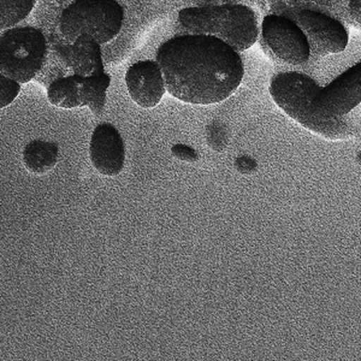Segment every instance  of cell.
<instances>
[{
    "instance_id": "obj_1",
    "label": "cell",
    "mask_w": 361,
    "mask_h": 361,
    "mask_svg": "<svg viewBox=\"0 0 361 361\" xmlns=\"http://www.w3.org/2000/svg\"><path fill=\"white\" fill-rule=\"evenodd\" d=\"M156 61L173 98L193 105L221 103L234 94L245 76L238 49L211 35L188 33L163 42Z\"/></svg>"
},
{
    "instance_id": "obj_2",
    "label": "cell",
    "mask_w": 361,
    "mask_h": 361,
    "mask_svg": "<svg viewBox=\"0 0 361 361\" xmlns=\"http://www.w3.org/2000/svg\"><path fill=\"white\" fill-rule=\"evenodd\" d=\"M319 88L308 75L282 71L272 76L269 90L276 105L310 132L334 141L349 139L353 132L345 121L322 115L314 106L313 98Z\"/></svg>"
},
{
    "instance_id": "obj_3",
    "label": "cell",
    "mask_w": 361,
    "mask_h": 361,
    "mask_svg": "<svg viewBox=\"0 0 361 361\" xmlns=\"http://www.w3.org/2000/svg\"><path fill=\"white\" fill-rule=\"evenodd\" d=\"M178 21L188 33L218 37L238 52L250 49L258 40V18L246 5L185 8L178 13Z\"/></svg>"
},
{
    "instance_id": "obj_4",
    "label": "cell",
    "mask_w": 361,
    "mask_h": 361,
    "mask_svg": "<svg viewBox=\"0 0 361 361\" xmlns=\"http://www.w3.org/2000/svg\"><path fill=\"white\" fill-rule=\"evenodd\" d=\"M124 10L117 0H75L63 10L59 29L70 42L87 34L104 45L118 35Z\"/></svg>"
},
{
    "instance_id": "obj_5",
    "label": "cell",
    "mask_w": 361,
    "mask_h": 361,
    "mask_svg": "<svg viewBox=\"0 0 361 361\" xmlns=\"http://www.w3.org/2000/svg\"><path fill=\"white\" fill-rule=\"evenodd\" d=\"M46 37L34 27H13L0 35V74L20 83L32 81L45 63Z\"/></svg>"
},
{
    "instance_id": "obj_6",
    "label": "cell",
    "mask_w": 361,
    "mask_h": 361,
    "mask_svg": "<svg viewBox=\"0 0 361 361\" xmlns=\"http://www.w3.org/2000/svg\"><path fill=\"white\" fill-rule=\"evenodd\" d=\"M262 42L277 61L289 66H304L311 57V42L304 29L293 17L282 15L264 17Z\"/></svg>"
},
{
    "instance_id": "obj_7",
    "label": "cell",
    "mask_w": 361,
    "mask_h": 361,
    "mask_svg": "<svg viewBox=\"0 0 361 361\" xmlns=\"http://www.w3.org/2000/svg\"><path fill=\"white\" fill-rule=\"evenodd\" d=\"M361 103V62L320 87L313 104L322 115L342 118Z\"/></svg>"
},
{
    "instance_id": "obj_8",
    "label": "cell",
    "mask_w": 361,
    "mask_h": 361,
    "mask_svg": "<svg viewBox=\"0 0 361 361\" xmlns=\"http://www.w3.org/2000/svg\"><path fill=\"white\" fill-rule=\"evenodd\" d=\"M304 29L311 46L320 56L341 54L348 45L349 34L342 22L314 10H301L293 17Z\"/></svg>"
},
{
    "instance_id": "obj_9",
    "label": "cell",
    "mask_w": 361,
    "mask_h": 361,
    "mask_svg": "<svg viewBox=\"0 0 361 361\" xmlns=\"http://www.w3.org/2000/svg\"><path fill=\"white\" fill-rule=\"evenodd\" d=\"M128 93L142 109H152L161 102L166 90L164 74L157 61H140L126 73Z\"/></svg>"
},
{
    "instance_id": "obj_10",
    "label": "cell",
    "mask_w": 361,
    "mask_h": 361,
    "mask_svg": "<svg viewBox=\"0 0 361 361\" xmlns=\"http://www.w3.org/2000/svg\"><path fill=\"white\" fill-rule=\"evenodd\" d=\"M90 157L97 171L105 176H117L126 160L123 137L118 129L110 123L97 126L90 137Z\"/></svg>"
},
{
    "instance_id": "obj_11",
    "label": "cell",
    "mask_w": 361,
    "mask_h": 361,
    "mask_svg": "<svg viewBox=\"0 0 361 361\" xmlns=\"http://www.w3.org/2000/svg\"><path fill=\"white\" fill-rule=\"evenodd\" d=\"M97 40L82 34L71 42L68 51V63L75 75L80 76H94L105 73L103 54Z\"/></svg>"
},
{
    "instance_id": "obj_12",
    "label": "cell",
    "mask_w": 361,
    "mask_h": 361,
    "mask_svg": "<svg viewBox=\"0 0 361 361\" xmlns=\"http://www.w3.org/2000/svg\"><path fill=\"white\" fill-rule=\"evenodd\" d=\"M58 145L42 140H33L23 149V164L29 173L42 175L49 173L58 161Z\"/></svg>"
},
{
    "instance_id": "obj_13",
    "label": "cell",
    "mask_w": 361,
    "mask_h": 361,
    "mask_svg": "<svg viewBox=\"0 0 361 361\" xmlns=\"http://www.w3.org/2000/svg\"><path fill=\"white\" fill-rule=\"evenodd\" d=\"M47 99L52 105L61 109L82 106L80 75L73 74L54 80L47 88Z\"/></svg>"
},
{
    "instance_id": "obj_14",
    "label": "cell",
    "mask_w": 361,
    "mask_h": 361,
    "mask_svg": "<svg viewBox=\"0 0 361 361\" xmlns=\"http://www.w3.org/2000/svg\"><path fill=\"white\" fill-rule=\"evenodd\" d=\"M81 80V100L82 106H88L95 116L103 115L111 76L106 73L94 76H80Z\"/></svg>"
},
{
    "instance_id": "obj_15",
    "label": "cell",
    "mask_w": 361,
    "mask_h": 361,
    "mask_svg": "<svg viewBox=\"0 0 361 361\" xmlns=\"http://www.w3.org/2000/svg\"><path fill=\"white\" fill-rule=\"evenodd\" d=\"M37 0H0V30L16 27L32 13Z\"/></svg>"
},
{
    "instance_id": "obj_16",
    "label": "cell",
    "mask_w": 361,
    "mask_h": 361,
    "mask_svg": "<svg viewBox=\"0 0 361 361\" xmlns=\"http://www.w3.org/2000/svg\"><path fill=\"white\" fill-rule=\"evenodd\" d=\"M22 83L6 75L0 74V109H5L21 92Z\"/></svg>"
},
{
    "instance_id": "obj_17",
    "label": "cell",
    "mask_w": 361,
    "mask_h": 361,
    "mask_svg": "<svg viewBox=\"0 0 361 361\" xmlns=\"http://www.w3.org/2000/svg\"><path fill=\"white\" fill-rule=\"evenodd\" d=\"M171 153H173L175 158L183 160V161H197L199 159V154H197V151L192 147H189V146H185V145H175L171 148Z\"/></svg>"
},
{
    "instance_id": "obj_18",
    "label": "cell",
    "mask_w": 361,
    "mask_h": 361,
    "mask_svg": "<svg viewBox=\"0 0 361 361\" xmlns=\"http://www.w3.org/2000/svg\"><path fill=\"white\" fill-rule=\"evenodd\" d=\"M348 13L354 21L361 23V0H349Z\"/></svg>"
}]
</instances>
